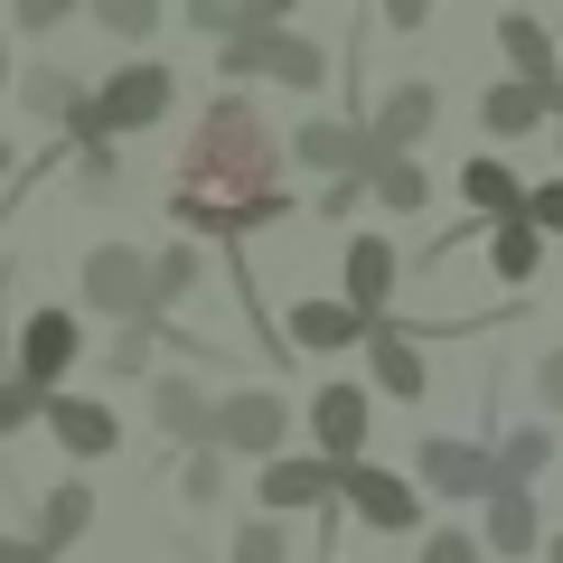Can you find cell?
Masks as SVG:
<instances>
[{"label": "cell", "instance_id": "cell-1", "mask_svg": "<svg viewBox=\"0 0 563 563\" xmlns=\"http://www.w3.org/2000/svg\"><path fill=\"white\" fill-rule=\"evenodd\" d=\"M188 225H244V217H273L282 207V161H273V132L254 122V103H217L198 132V151L179 161V188H169Z\"/></svg>", "mask_w": 563, "mask_h": 563}, {"label": "cell", "instance_id": "cell-2", "mask_svg": "<svg viewBox=\"0 0 563 563\" xmlns=\"http://www.w3.org/2000/svg\"><path fill=\"white\" fill-rule=\"evenodd\" d=\"M161 113H169V76L161 66H122L95 103H76V132L103 141V132H141V122H161Z\"/></svg>", "mask_w": 563, "mask_h": 563}, {"label": "cell", "instance_id": "cell-3", "mask_svg": "<svg viewBox=\"0 0 563 563\" xmlns=\"http://www.w3.org/2000/svg\"><path fill=\"white\" fill-rule=\"evenodd\" d=\"M85 301L113 310V320H141L151 310V263L122 254V244H103V254H85Z\"/></svg>", "mask_w": 563, "mask_h": 563}, {"label": "cell", "instance_id": "cell-4", "mask_svg": "<svg viewBox=\"0 0 563 563\" xmlns=\"http://www.w3.org/2000/svg\"><path fill=\"white\" fill-rule=\"evenodd\" d=\"M329 470H339V461H329ZM339 488L357 498V517H366V526H385V536H413V526H422L413 488L385 479V470H366V461H347V470H339Z\"/></svg>", "mask_w": 563, "mask_h": 563}, {"label": "cell", "instance_id": "cell-5", "mask_svg": "<svg viewBox=\"0 0 563 563\" xmlns=\"http://www.w3.org/2000/svg\"><path fill=\"white\" fill-rule=\"evenodd\" d=\"M235 76H273V85H320V47H301V38H235Z\"/></svg>", "mask_w": 563, "mask_h": 563}, {"label": "cell", "instance_id": "cell-6", "mask_svg": "<svg viewBox=\"0 0 563 563\" xmlns=\"http://www.w3.org/2000/svg\"><path fill=\"white\" fill-rule=\"evenodd\" d=\"M422 479L451 488V498H498V461L470 442H422Z\"/></svg>", "mask_w": 563, "mask_h": 563}, {"label": "cell", "instance_id": "cell-7", "mask_svg": "<svg viewBox=\"0 0 563 563\" xmlns=\"http://www.w3.org/2000/svg\"><path fill=\"white\" fill-rule=\"evenodd\" d=\"M385 291H395V244H385V235H357V244H347V310L376 329Z\"/></svg>", "mask_w": 563, "mask_h": 563}, {"label": "cell", "instance_id": "cell-8", "mask_svg": "<svg viewBox=\"0 0 563 563\" xmlns=\"http://www.w3.org/2000/svg\"><path fill=\"white\" fill-rule=\"evenodd\" d=\"M66 357H76V320H66V310H38L29 339H20V385L47 395V376H66Z\"/></svg>", "mask_w": 563, "mask_h": 563}, {"label": "cell", "instance_id": "cell-9", "mask_svg": "<svg viewBox=\"0 0 563 563\" xmlns=\"http://www.w3.org/2000/svg\"><path fill=\"white\" fill-rule=\"evenodd\" d=\"M310 422H320V442H329V461H357V442H366V395L357 385H329L320 404H310Z\"/></svg>", "mask_w": 563, "mask_h": 563}, {"label": "cell", "instance_id": "cell-10", "mask_svg": "<svg viewBox=\"0 0 563 563\" xmlns=\"http://www.w3.org/2000/svg\"><path fill=\"white\" fill-rule=\"evenodd\" d=\"M217 442H225V451H273V442H282V404H273V395H235V404L217 413Z\"/></svg>", "mask_w": 563, "mask_h": 563}, {"label": "cell", "instance_id": "cell-11", "mask_svg": "<svg viewBox=\"0 0 563 563\" xmlns=\"http://www.w3.org/2000/svg\"><path fill=\"white\" fill-rule=\"evenodd\" d=\"M554 95H563V76H554V85H517V76H507V85H488L479 113H488V132H526V122L554 113Z\"/></svg>", "mask_w": 563, "mask_h": 563}, {"label": "cell", "instance_id": "cell-12", "mask_svg": "<svg viewBox=\"0 0 563 563\" xmlns=\"http://www.w3.org/2000/svg\"><path fill=\"white\" fill-rule=\"evenodd\" d=\"M329 488H339L329 461H273V470H263V507H320Z\"/></svg>", "mask_w": 563, "mask_h": 563}, {"label": "cell", "instance_id": "cell-13", "mask_svg": "<svg viewBox=\"0 0 563 563\" xmlns=\"http://www.w3.org/2000/svg\"><path fill=\"white\" fill-rule=\"evenodd\" d=\"M422 122H432V85H395V95L376 103V151H404V141H422Z\"/></svg>", "mask_w": 563, "mask_h": 563}, {"label": "cell", "instance_id": "cell-14", "mask_svg": "<svg viewBox=\"0 0 563 563\" xmlns=\"http://www.w3.org/2000/svg\"><path fill=\"white\" fill-rule=\"evenodd\" d=\"M461 198H470V207H488L498 225H507V217H526V188H517V169H507V161H470V169H461Z\"/></svg>", "mask_w": 563, "mask_h": 563}, {"label": "cell", "instance_id": "cell-15", "mask_svg": "<svg viewBox=\"0 0 563 563\" xmlns=\"http://www.w3.org/2000/svg\"><path fill=\"white\" fill-rule=\"evenodd\" d=\"M366 347H376V376H385V395H404V404H413L422 385H432V376H422V347H413V339H395V329H366Z\"/></svg>", "mask_w": 563, "mask_h": 563}, {"label": "cell", "instance_id": "cell-16", "mask_svg": "<svg viewBox=\"0 0 563 563\" xmlns=\"http://www.w3.org/2000/svg\"><path fill=\"white\" fill-rule=\"evenodd\" d=\"M488 544H498V554H536V498H526V488H498V498H488Z\"/></svg>", "mask_w": 563, "mask_h": 563}, {"label": "cell", "instance_id": "cell-17", "mask_svg": "<svg viewBox=\"0 0 563 563\" xmlns=\"http://www.w3.org/2000/svg\"><path fill=\"white\" fill-rule=\"evenodd\" d=\"M291 151H301L310 169H339V179H347V169H366V132H339V122H310Z\"/></svg>", "mask_w": 563, "mask_h": 563}, {"label": "cell", "instance_id": "cell-18", "mask_svg": "<svg viewBox=\"0 0 563 563\" xmlns=\"http://www.w3.org/2000/svg\"><path fill=\"white\" fill-rule=\"evenodd\" d=\"M366 188H376L385 207H404V217L422 207V169L404 161V151H376V141H366Z\"/></svg>", "mask_w": 563, "mask_h": 563}, {"label": "cell", "instance_id": "cell-19", "mask_svg": "<svg viewBox=\"0 0 563 563\" xmlns=\"http://www.w3.org/2000/svg\"><path fill=\"white\" fill-rule=\"evenodd\" d=\"M357 310H347V301H301V310H291V339H301V347H347V339H357Z\"/></svg>", "mask_w": 563, "mask_h": 563}, {"label": "cell", "instance_id": "cell-20", "mask_svg": "<svg viewBox=\"0 0 563 563\" xmlns=\"http://www.w3.org/2000/svg\"><path fill=\"white\" fill-rule=\"evenodd\" d=\"M498 47L517 57V85H554V38L536 20H498Z\"/></svg>", "mask_w": 563, "mask_h": 563}, {"label": "cell", "instance_id": "cell-21", "mask_svg": "<svg viewBox=\"0 0 563 563\" xmlns=\"http://www.w3.org/2000/svg\"><path fill=\"white\" fill-rule=\"evenodd\" d=\"M47 422H57V442H66V451H113V442H122L103 404H47Z\"/></svg>", "mask_w": 563, "mask_h": 563}, {"label": "cell", "instance_id": "cell-22", "mask_svg": "<svg viewBox=\"0 0 563 563\" xmlns=\"http://www.w3.org/2000/svg\"><path fill=\"white\" fill-rule=\"evenodd\" d=\"M161 422H169V432H188V442H217V413H207V395L188 376H161Z\"/></svg>", "mask_w": 563, "mask_h": 563}, {"label": "cell", "instance_id": "cell-23", "mask_svg": "<svg viewBox=\"0 0 563 563\" xmlns=\"http://www.w3.org/2000/svg\"><path fill=\"white\" fill-rule=\"evenodd\" d=\"M536 254H544V235L526 217H507L498 235H488V273H498V282H526V273H536Z\"/></svg>", "mask_w": 563, "mask_h": 563}, {"label": "cell", "instance_id": "cell-24", "mask_svg": "<svg viewBox=\"0 0 563 563\" xmlns=\"http://www.w3.org/2000/svg\"><path fill=\"white\" fill-rule=\"evenodd\" d=\"M544 461H554V442H544V432H507V442H498V488H526Z\"/></svg>", "mask_w": 563, "mask_h": 563}, {"label": "cell", "instance_id": "cell-25", "mask_svg": "<svg viewBox=\"0 0 563 563\" xmlns=\"http://www.w3.org/2000/svg\"><path fill=\"white\" fill-rule=\"evenodd\" d=\"M85 517H95V498H85V488H57V498H47V526H38V554L66 544V536H85Z\"/></svg>", "mask_w": 563, "mask_h": 563}, {"label": "cell", "instance_id": "cell-26", "mask_svg": "<svg viewBox=\"0 0 563 563\" xmlns=\"http://www.w3.org/2000/svg\"><path fill=\"white\" fill-rule=\"evenodd\" d=\"M198 282V254H161L151 263V301H169V291H188Z\"/></svg>", "mask_w": 563, "mask_h": 563}, {"label": "cell", "instance_id": "cell-27", "mask_svg": "<svg viewBox=\"0 0 563 563\" xmlns=\"http://www.w3.org/2000/svg\"><path fill=\"white\" fill-rule=\"evenodd\" d=\"M526 225H536V235H563V179L554 188H526Z\"/></svg>", "mask_w": 563, "mask_h": 563}, {"label": "cell", "instance_id": "cell-28", "mask_svg": "<svg viewBox=\"0 0 563 563\" xmlns=\"http://www.w3.org/2000/svg\"><path fill=\"white\" fill-rule=\"evenodd\" d=\"M161 20V10H151V0H103V29H122V38H141V29Z\"/></svg>", "mask_w": 563, "mask_h": 563}, {"label": "cell", "instance_id": "cell-29", "mask_svg": "<svg viewBox=\"0 0 563 563\" xmlns=\"http://www.w3.org/2000/svg\"><path fill=\"white\" fill-rule=\"evenodd\" d=\"M38 385H20V376H10V385H0V432H10V422H29V413H38Z\"/></svg>", "mask_w": 563, "mask_h": 563}, {"label": "cell", "instance_id": "cell-30", "mask_svg": "<svg viewBox=\"0 0 563 563\" xmlns=\"http://www.w3.org/2000/svg\"><path fill=\"white\" fill-rule=\"evenodd\" d=\"M29 103H38V113H76V85L66 76H29Z\"/></svg>", "mask_w": 563, "mask_h": 563}, {"label": "cell", "instance_id": "cell-31", "mask_svg": "<svg viewBox=\"0 0 563 563\" xmlns=\"http://www.w3.org/2000/svg\"><path fill=\"white\" fill-rule=\"evenodd\" d=\"M235 563H282V536H273V526H244V536H235Z\"/></svg>", "mask_w": 563, "mask_h": 563}, {"label": "cell", "instance_id": "cell-32", "mask_svg": "<svg viewBox=\"0 0 563 563\" xmlns=\"http://www.w3.org/2000/svg\"><path fill=\"white\" fill-rule=\"evenodd\" d=\"M217 488H225V461H217V451H198V461H188V498H217Z\"/></svg>", "mask_w": 563, "mask_h": 563}, {"label": "cell", "instance_id": "cell-33", "mask_svg": "<svg viewBox=\"0 0 563 563\" xmlns=\"http://www.w3.org/2000/svg\"><path fill=\"white\" fill-rule=\"evenodd\" d=\"M422 563H470V536H432V544H422Z\"/></svg>", "mask_w": 563, "mask_h": 563}, {"label": "cell", "instance_id": "cell-34", "mask_svg": "<svg viewBox=\"0 0 563 563\" xmlns=\"http://www.w3.org/2000/svg\"><path fill=\"white\" fill-rule=\"evenodd\" d=\"M536 395H544V404H563V347H554V357L536 366Z\"/></svg>", "mask_w": 563, "mask_h": 563}, {"label": "cell", "instance_id": "cell-35", "mask_svg": "<svg viewBox=\"0 0 563 563\" xmlns=\"http://www.w3.org/2000/svg\"><path fill=\"white\" fill-rule=\"evenodd\" d=\"M0 563H38V554H20V544H10V536H0Z\"/></svg>", "mask_w": 563, "mask_h": 563}, {"label": "cell", "instance_id": "cell-36", "mask_svg": "<svg viewBox=\"0 0 563 563\" xmlns=\"http://www.w3.org/2000/svg\"><path fill=\"white\" fill-rule=\"evenodd\" d=\"M554 563H563V536H554Z\"/></svg>", "mask_w": 563, "mask_h": 563}]
</instances>
